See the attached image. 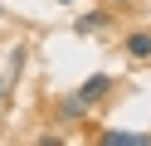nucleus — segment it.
Masks as SVG:
<instances>
[{
  "mask_svg": "<svg viewBox=\"0 0 151 146\" xmlns=\"http://www.w3.org/2000/svg\"><path fill=\"white\" fill-rule=\"evenodd\" d=\"M107 88H112V78H107V73H93L88 83H83V93H78V97H83V102H98Z\"/></svg>",
  "mask_w": 151,
  "mask_h": 146,
  "instance_id": "f257e3e1",
  "label": "nucleus"
},
{
  "mask_svg": "<svg viewBox=\"0 0 151 146\" xmlns=\"http://www.w3.org/2000/svg\"><path fill=\"white\" fill-rule=\"evenodd\" d=\"M127 54L132 58H151V34H146V29H137V34L127 39Z\"/></svg>",
  "mask_w": 151,
  "mask_h": 146,
  "instance_id": "f03ea898",
  "label": "nucleus"
},
{
  "mask_svg": "<svg viewBox=\"0 0 151 146\" xmlns=\"http://www.w3.org/2000/svg\"><path fill=\"white\" fill-rule=\"evenodd\" d=\"M102 146H146V136H141V132H107Z\"/></svg>",
  "mask_w": 151,
  "mask_h": 146,
  "instance_id": "7ed1b4c3",
  "label": "nucleus"
},
{
  "mask_svg": "<svg viewBox=\"0 0 151 146\" xmlns=\"http://www.w3.org/2000/svg\"><path fill=\"white\" fill-rule=\"evenodd\" d=\"M83 112H88L83 97H63V117H83Z\"/></svg>",
  "mask_w": 151,
  "mask_h": 146,
  "instance_id": "20e7f679",
  "label": "nucleus"
},
{
  "mask_svg": "<svg viewBox=\"0 0 151 146\" xmlns=\"http://www.w3.org/2000/svg\"><path fill=\"white\" fill-rule=\"evenodd\" d=\"M98 24H102V15H83V19H78V29H83V34H93Z\"/></svg>",
  "mask_w": 151,
  "mask_h": 146,
  "instance_id": "39448f33",
  "label": "nucleus"
},
{
  "mask_svg": "<svg viewBox=\"0 0 151 146\" xmlns=\"http://www.w3.org/2000/svg\"><path fill=\"white\" fill-rule=\"evenodd\" d=\"M59 5H73V0H59Z\"/></svg>",
  "mask_w": 151,
  "mask_h": 146,
  "instance_id": "423d86ee",
  "label": "nucleus"
},
{
  "mask_svg": "<svg viewBox=\"0 0 151 146\" xmlns=\"http://www.w3.org/2000/svg\"><path fill=\"white\" fill-rule=\"evenodd\" d=\"M0 93H5V88H0Z\"/></svg>",
  "mask_w": 151,
  "mask_h": 146,
  "instance_id": "0eeeda50",
  "label": "nucleus"
}]
</instances>
